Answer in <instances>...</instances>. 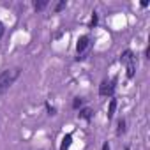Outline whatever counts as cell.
<instances>
[{
    "mask_svg": "<svg viewBox=\"0 0 150 150\" xmlns=\"http://www.w3.org/2000/svg\"><path fill=\"white\" fill-rule=\"evenodd\" d=\"M18 76H20V69L18 67L7 69V71H4L2 74H0V94H6L11 88V85L16 81Z\"/></svg>",
    "mask_w": 150,
    "mask_h": 150,
    "instance_id": "obj_1",
    "label": "cell"
},
{
    "mask_svg": "<svg viewBox=\"0 0 150 150\" xmlns=\"http://www.w3.org/2000/svg\"><path fill=\"white\" fill-rule=\"evenodd\" d=\"M120 64L125 67L127 71V78H134V74H136V57L131 50H125L120 57Z\"/></svg>",
    "mask_w": 150,
    "mask_h": 150,
    "instance_id": "obj_2",
    "label": "cell"
},
{
    "mask_svg": "<svg viewBox=\"0 0 150 150\" xmlns=\"http://www.w3.org/2000/svg\"><path fill=\"white\" fill-rule=\"evenodd\" d=\"M115 83H117L115 80H103L101 85H99V94L104 96V97H106V96L111 97L113 92H115Z\"/></svg>",
    "mask_w": 150,
    "mask_h": 150,
    "instance_id": "obj_3",
    "label": "cell"
},
{
    "mask_svg": "<svg viewBox=\"0 0 150 150\" xmlns=\"http://www.w3.org/2000/svg\"><path fill=\"white\" fill-rule=\"evenodd\" d=\"M88 46H90V37H88V35H81V37L76 41V53H78V58H80V55H83V53L88 50Z\"/></svg>",
    "mask_w": 150,
    "mask_h": 150,
    "instance_id": "obj_4",
    "label": "cell"
},
{
    "mask_svg": "<svg viewBox=\"0 0 150 150\" xmlns=\"http://www.w3.org/2000/svg\"><path fill=\"white\" fill-rule=\"evenodd\" d=\"M71 143H72V134H65L60 141V150H69Z\"/></svg>",
    "mask_w": 150,
    "mask_h": 150,
    "instance_id": "obj_5",
    "label": "cell"
},
{
    "mask_svg": "<svg viewBox=\"0 0 150 150\" xmlns=\"http://www.w3.org/2000/svg\"><path fill=\"white\" fill-rule=\"evenodd\" d=\"M115 110H117V99H111V101H110V108H108V120L113 118Z\"/></svg>",
    "mask_w": 150,
    "mask_h": 150,
    "instance_id": "obj_6",
    "label": "cell"
},
{
    "mask_svg": "<svg viewBox=\"0 0 150 150\" xmlns=\"http://www.w3.org/2000/svg\"><path fill=\"white\" fill-rule=\"evenodd\" d=\"M80 118H85V120H90L92 118V110L90 108H85L80 111Z\"/></svg>",
    "mask_w": 150,
    "mask_h": 150,
    "instance_id": "obj_7",
    "label": "cell"
},
{
    "mask_svg": "<svg viewBox=\"0 0 150 150\" xmlns=\"http://www.w3.org/2000/svg\"><path fill=\"white\" fill-rule=\"evenodd\" d=\"M125 132V120L124 118H120L118 120V129H117V134L120 136V134H124Z\"/></svg>",
    "mask_w": 150,
    "mask_h": 150,
    "instance_id": "obj_8",
    "label": "cell"
},
{
    "mask_svg": "<svg viewBox=\"0 0 150 150\" xmlns=\"http://www.w3.org/2000/svg\"><path fill=\"white\" fill-rule=\"evenodd\" d=\"M46 6H48V0H41V2H35V4H34L35 11H42V9H44Z\"/></svg>",
    "mask_w": 150,
    "mask_h": 150,
    "instance_id": "obj_9",
    "label": "cell"
},
{
    "mask_svg": "<svg viewBox=\"0 0 150 150\" xmlns=\"http://www.w3.org/2000/svg\"><path fill=\"white\" fill-rule=\"evenodd\" d=\"M81 106H83V99H81V97H76V99H74V103H72V108L78 110V108H81Z\"/></svg>",
    "mask_w": 150,
    "mask_h": 150,
    "instance_id": "obj_10",
    "label": "cell"
},
{
    "mask_svg": "<svg viewBox=\"0 0 150 150\" xmlns=\"http://www.w3.org/2000/svg\"><path fill=\"white\" fill-rule=\"evenodd\" d=\"M65 6H67V2H65V0H62V2H60V4H57V7H55V11L58 13V11H62V9H64Z\"/></svg>",
    "mask_w": 150,
    "mask_h": 150,
    "instance_id": "obj_11",
    "label": "cell"
},
{
    "mask_svg": "<svg viewBox=\"0 0 150 150\" xmlns=\"http://www.w3.org/2000/svg\"><path fill=\"white\" fill-rule=\"evenodd\" d=\"M96 25H97V16L94 14V16H92V20H90V28H94Z\"/></svg>",
    "mask_w": 150,
    "mask_h": 150,
    "instance_id": "obj_12",
    "label": "cell"
},
{
    "mask_svg": "<svg viewBox=\"0 0 150 150\" xmlns=\"http://www.w3.org/2000/svg\"><path fill=\"white\" fill-rule=\"evenodd\" d=\"M46 110H48V113H50V115H55V108H53V106H50L48 103H46Z\"/></svg>",
    "mask_w": 150,
    "mask_h": 150,
    "instance_id": "obj_13",
    "label": "cell"
},
{
    "mask_svg": "<svg viewBox=\"0 0 150 150\" xmlns=\"http://www.w3.org/2000/svg\"><path fill=\"white\" fill-rule=\"evenodd\" d=\"M4 32H6V28H4V23H2V21H0V39H2V37H4Z\"/></svg>",
    "mask_w": 150,
    "mask_h": 150,
    "instance_id": "obj_14",
    "label": "cell"
},
{
    "mask_svg": "<svg viewBox=\"0 0 150 150\" xmlns=\"http://www.w3.org/2000/svg\"><path fill=\"white\" fill-rule=\"evenodd\" d=\"M101 150H111V148H110V143H104V145H103V148H101Z\"/></svg>",
    "mask_w": 150,
    "mask_h": 150,
    "instance_id": "obj_15",
    "label": "cell"
}]
</instances>
